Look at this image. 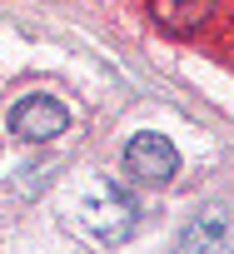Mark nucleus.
<instances>
[{
    "label": "nucleus",
    "instance_id": "nucleus-1",
    "mask_svg": "<svg viewBox=\"0 0 234 254\" xmlns=\"http://www.w3.org/2000/svg\"><path fill=\"white\" fill-rule=\"evenodd\" d=\"M75 219H80L95 239L120 244V239H130L135 224H140V199H135V190L120 185V180L90 175V180L75 190Z\"/></svg>",
    "mask_w": 234,
    "mask_h": 254
},
{
    "label": "nucleus",
    "instance_id": "nucleus-2",
    "mask_svg": "<svg viewBox=\"0 0 234 254\" xmlns=\"http://www.w3.org/2000/svg\"><path fill=\"white\" fill-rule=\"evenodd\" d=\"M5 125H10L15 140L45 145V140H55V135L70 130V110H65L55 95H25V100L10 105V120H5Z\"/></svg>",
    "mask_w": 234,
    "mask_h": 254
},
{
    "label": "nucleus",
    "instance_id": "nucleus-3",
    "mask_svg": "<svg viewBox=\"0 0 234 254\" xmlns=\"http://www.w3.org/2000/svg\"><path fill=\"white\" fill-rule=\"evenodd\" d=\"M175 170H179V150H175L165 135L145 130V135H135V140L125 145V175H130L135 185L160 190V185L175 180Z\"/></svg>",
    "mask_w": 234,
    "mask_h": 254
},
{
    "label": "nucleus",
    "instance_id": "nucleus-4",
    "mask_svg": "<svg viewBox=\"0 0 234 254\" xmlns=\"http://www.w3.org/2000/svg\"><path fill=\"white\" fill-rule=\"evenodd\" d=\"M179 249H234V219L224 209H204L179 229Z\"/></svg>",
    "mask_w": 234,
    "mask_h": 254
},
{
    "label": "nucleus",
    "instance_id": "nucleus-5",
    "mask_svg": "<svg viewBox=\"0 0 234 254\" xmlns=\"http://www.w3.org/2000/svg\"><path fill=\"white\" fill-rule=\"evenodd\" d=\"M204 10H209V0H155V20L165 30H179V35L204 25Z\"/></svg>",
    "mask_w": 234,
    "mask_h": 254
}]
</instances>
